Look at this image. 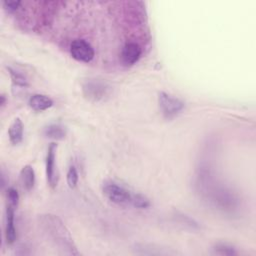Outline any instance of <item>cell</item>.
<instances>
[{
	"label": "cell",
	"mask_w": 256,
	"mask_h": 256,
	"mask_svg": "<svg viewBox=\"0 0 256 256\" xmlns=\"http://www.w3.org/2000/svg\"><path fill=\"white\" fill-rule=\"evenodd\" d=\"M111 87L105 81L99 79H87L82 84L84 96L91 101H101L110 94Z\"/></svg>",
	"instance_id": "obj_4"
},
{
	"label": "cell",
	"mask_w": 256,
	"mask_h": 256,
	"mask_svg": "<svg viewBox=\"0 0 256 256\" xmlns=\"http://www.w3.org/2000/svg\"><path fill=\"white\" fill-rule=\"evenodd\" d=\"M6 195H7L8 204L15 208L19 203V193H18V191L13 187H9L7 189Z\"/></svg>",
	"instance_id": "obj_18"
},
{
	"label": "cell",
	"mask_w": 256,
	"mask_h": 256,
	"mask_svg": "<svg viewBox=\"0 0 256 256\" xmlns=\"http://www.w3.org/2000/svg\"><path fill=\"white\" fill-rule=\"evenodd\" d=\"M44 136L53 140H63L66 136V129L59 123H51L43 130Z\"/></svg>",
	"instance_id": "obj_11"
},
{
	"label": "cell",
	"mask_w": 256,
	"mask_h": 256,
	"mask_svg": "<svg viewBox=\"0 0 256 256\" xmlns=\"http://www.w3.org/2000/svg\"><path fill=\"white\" fill-rule=\"evenodd\" d=\"M102 191L105 197L118 205H127L131 203L133 193L121 184L114 181H106L102 186Z\"/></svg>",
	"instance_id": "obj_2"
},
{
	"label": "cell",
	"mask_w": 256,
	"mask_h": 256,
	"mask_svg": "<svg viewBox=\"0 0 256 256\" xmlns=\"http://www.w3.org/2000/svg\"><path fill=\"white\" fill-rule=\"evenodd\" d=\"M17 233L14 224V207L7 205L5 216V239L7 244H13L16 241Z\"/></svg>",
	"instance_id": "obj_8"
},
{
	"label": "cell",
	"mask_w": 256,
	"mask_h": 256,
	"mask_svg": "<svg viewBox=\"0 0 256 256\" xmlns=\"http://www.w3.org/2000/svg\"><path fill=\"white\" fill-rule=\"evenodd\" d=\"M70 54L75 60L84 63L92 61L95 56L93 47L84 39H76L72 41L70 45Z\"/></svg>",
	"instance_id": "obj_5"
},
{
	"label": "cell",
	"mask_w": 256,
	"mask_h": 256,
	"mask_svg": "<svg viewBox=\"0 0 256 256\" xmlns=\"http://www.w3.org/2000/svg\"><path fill=\"white\" fill-rule=\"evenodd\" d=\"M24 133V125L20 118H15L8 128V137L9 141L13 145L19 144L23 139Z\"/></svg>",
	"instance_id": "obj_10"
},
{
	"label": "cell",
	"mask_w": 256,
	"mask_h": 256,
	"mask_svg": "<svg viewBox=\"0 0 256 256\" xmlns=\"http://www.w3.org/2000/svg\"><path fill=\"white\" fill-rule=\"evenodd\" d=\"M56 149L57 144L51 143L48 146L47 153H46V159H45V171H46V178L47 182L50 185V187L54 188L57 185V175L55 172V159H56Z\"/></svg>",
	"instance_id": "obj_6"
},
{
	"label": "cell",
	"mask_w": 256,
	"mask_h": 256,
	"mask_svg": "<svg viewBox=\"0 0 256 256\" xmlns=\"http://www.w3.org/2000/svg\"><path fill=\"white\" fill-rule=\"evenodd\" d=\"M130 205H132L135 208L145 209L150 206V200L141 193H133Z\"/></svg>",
	"instance_id": "obj_15"
},
{
	"label": "cell",
	"mask_w": 256,
	"mask_h": 256,
	"mask_svg": "<svg viewBox=\"0 0 256 256\" xmlns=\"http://www.w3.org/2000/svg\"><path fill=\"white\" fill-rule=\"evenodd\" d=\"M7 70H8V73H9L10 78L14 85H16L18 87H27L28 86V81H27L26 77L21 72L15 70L14 68H12L10 66L7 67Z\"/></svg>",
	"instance_id": "obj_13"
},
{
	"label": "cell",
	"mask_w": 256,
	"mask_h": 256,
	"mask_svg": "<svg viewBox=\"0 0 256 256\" xmlns=\"http://www.w3.org/2000/svg\"><path fill=\"white\" fill-rule=\"evenodd\" d=\"M20 180L22 186L27 191H30L35 184V172L31 165H25L20 171Z\"/></svg>",
	"instance_id": "obj_12"
},
{
	"label": "cell",
	"mask_w": 256,
	"mask_h": 256,
	"mask_svg": "<svg viewBox=\"0 0 256 256\" xmlns=\"http://www.w3.org/2000/svg\"><path fill=\"white\" fill-rule=\"evenodd\" d=\"M5 104H6V97H5L4 94H1V96H0V106H1V108H3L5 106Z\"/></svg>",
	"instance_id": "obj_20"
},
{
	"label": "cell",
	"mask_w": 256,
	"mask_h": 256,
	"mask_svg": "<svg viewBox=\"0 0 256 256\" xmlns=\"http://www.w3.org/2000/svg\"><path fill=\"white\" fill-rule=\"evenodd\" d=\"M29 107L37 112L49 109L53 106V100L44 94H33L28 99Z\"/></svg>",
	"instance_id": "obj_9"
},
{
	"label": "cell",
	"mask_w": 256,
	"mask_h": 256,
	"mask_svg": "<svg viewBox=\"0 0 256 256\" xmlns=\"http://www.w3.org/2000/svg\"><path fill=\"white\" fill-rule=\"evenodd\" d=\"M78 179H79V176H78L77 169L73 165L70 166L67 171V174H66V180H67L68 186L70 188H75L77 186Z\"/></svg>",
	"instance_id": "obj_17"
},
{
	"label": "cell",
	"mask_w": 256,
	"mask_h": 256,
	"mask_svg": "<svg viewBox=\"0 0 256 256\" xmlns=\"http://www.w3.org/2000/svg\"><path fill=\"white\" fill-rule=\"evenodd\" d=\"M158 106L161 114L166 119H172L181 113L185 103L181 99L161 91L158 93Z\"/></svg>",
	"instance_id": "obj_3"
},
{
	"label": "cell",
	"mask_w": 256,
	"mask_h": 256,
	"mask_svg": "<svg viewBox=\"0 0 256 256\" xmlns=\"http://www.w3.org/2000/svg\"><path fill=\"white\" fill-rule=\"evenodd\" d=\"M39 224L50 242L61 254L79 255L70 231L63 221L54 214L39 215Z\"/></svg>",
	"instance_id": "obj_1"
},
{
	"label": "cell",
	"mask_w": 256,
	"mask_h": 256,
	"mask_svg": "<svg viewBox=\"0 0 256 256\" xmlns=\"http://www.w3.org/2000/svg\"><path fill=\"white\" fill-rule=\"evenodd\" d=\"M3 7L9 13L15 12L21 5V1H3Z\"/></svg>",
	"instance_id": "obj_19"
},
{
	"label": "cell",
	"mask_w": 256,
	"mask_h": 256,
	"mask_svg": "<svg viewBox=\"0 0 256 256\" xmlns=\"http://www.w3.org/2000/svg\"><path fill=\"white\" fill-rule=\"evenodd\" d=\"M142 54V49L136 42H127L121 50V61L126 66L135 64Z\"/></svg>",
	"instance_id": "obj_7"
},
{
	"label": "cell",
	"mask_w": 256,
	"mask_h": 256,
	"mask_svg": "<svg viewBox=\"0 0 256 256\" xmlns=\"http://www.w3.org/2000/svg\"><path fill=\"white\" fill-rule=\"evenodd\" d=\"M212 252L217 255H227V256H232V255H237L238 252L235 247L226 244V243H218L212 248Z\"/></svg>",
	"instance_id": "obj_14"
},
{
	"label": "cell",
	"mask_w": 256,
	"mask_h": 256,
	"mask_svg": "<svg viewBox=\"0 0 256 256\" xmlns=\"http://www.w3.org/2000/svg\"><path fill=\"white\" fill-rule=\"evenodd\" d=\"M175 218L183 225H186L188 226L189 228L191 229H198L199 228V225L198 223L193 219L191 218L190 216H187L181 212H176L175 213Z\"/></svg>",
	"instance_id": "obj_16"
}]
</instances>
